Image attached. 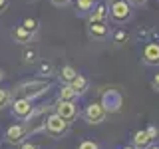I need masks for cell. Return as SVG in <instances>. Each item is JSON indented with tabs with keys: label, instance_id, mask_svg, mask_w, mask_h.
Returning <instances> with one entry per match:
<instances>
[{
	"label": "cell",
	"instance_id": "6da1fadb",
	"mask_svg": "<svg viewBox=\"0 0 159 149\" xmlns=\"http://www.w3.org/2000/svg\"><path fill=\"white\" fill-rule=\"evenodd\" d=\"M52 88V84L46 82V79H30V82H24L14 89V96L16 97H26V99H34L42 93H46L48 89Z\"/></svg>",
	"mask_w": 159,
	"mask_h": 149
},
{
	"label": "cell",
	"instance_id": "7a4b0ae2",
	"mask_svg": "<svg viewBox=\"0 0 159 149\" xmlns=\"http://www.w3.org/2000/svg\"><path fill=\"white\" fill-rule=\"evenodd\" d=\"M107 14L116 24H125L127 20H131L133 8H131V4H129L127 0H113V2H109Z\"/></svg>",
	"mask_w": 159,
	"mask_h": 149
},
{
	"label": "cell",
	"instance_id": "3957f363",
	"mask_svg": "<svg viewBox=\"0 0 159 149\" xmlns=\"http://www.w3.org/2000/svg\"><path fill=\"white\" fill-rule=\"evenodd\" d=\"M50 109V106H42L40 109H32V113L26 117V133H38V131H44V125H46V111Z\"/></svg>",
	"mask_w": 159,
	"mask_h": 149
},
{
	"label": "cell",
	"instance_id": "277c9868",
	"mask_svg": "<svg viewBox=\"0 0 159 149\" xmlns=\"http://www.w3.org/2000/svg\"><path fill=\"white\" fill-rule=\"evenodd\" d=\"M99 103L103 106V109H106L107 113H116V111H119V109H121V106H123V96L117 92V89H106Z\"/></svg>",
	"mask_w": 159,
	"mask_h": 149
},
{
	"label": "cell",
	"instance_id": "5b68a950",
	"mask_svg": "<svg viewBox=\"0 0 159 149\" xmlns=\"http://www.w3.org/2000/svg\"><path fill=\"white\" fill-rule=\"evenodd\" d=\"M44 131H46L48 135H52V137H60V135H64V133L68 131V121L62 119L58 113H52V115H48V119H46Z\"/></svg>",
	"mask_w": 159,
	"mask_h": 149
},
{
	"label": "cell",
	"instance_id": "8992f818",
	"mask_svg": "<svg viewBox=\"0 0 159 149\" xmlns=\"http://www.w3.org/2000/svg\"><path fill=\"white\" fill-rule=\"evenodd\" d=\"M106 115H107V111L103 109V106H102L99 102L88 103L86 111H84V117H86V121L92 123V125H96V123H102L103 119H106Z\"/></svg>",
	"mask_w": 159,
	"mask_h": 149
},
{
	"label": "cell",
	"instance_id": "52a82bcc",
	"mask_svg": "<svg viewBox=\"0 0 159 149\" xmlns=\"http://www.w3.org/2000/svg\"><path fill=\"white\" fill-rule=\"evenodd\" d=\"M141 62L145 66H159V42H147L143 46Z\"/></svg>",
	"mask_w": 159,
	"mask_h": 149
},
{
	"label": "cell",
	"instance_id": "ba28073f",
	"mask_svg": "<svg viewBox=\"0 0 159 149\" xmlns=\"http://www.w3.org/2000/svg\"><path fill=\"white\" fill-rule=\"evenodd\" d=\"M32 99H26V97H16L12 103V113L20 119H26L30 113H32Z\"/></svg>",
	"mask_w": 159,
	"mask_h": 149
},
{
	"label": "cell",
	"instance_id": "9c48e42d",
	"mask_svg": "<svg viewBox=\"0 0 159 149\" xmlns=\"http://www.w3.org/2000/svg\"><path fill=\"white\" fill-rule=\"evenodd\" d=\"M26 127L22 125V123H16V125H10L8 131H6V141L10 145H20V143L24 141V137H26Z\"/></svg>",
	"mask_w": 159,
	"mask_h": 149
},
{
	"label": "cell",
	"instance_id": "30bf717a",
	"mask_svg": "<svg viewBox=\"0 0 159 149\" xmlns=\"http://www.w3.org/2000/svg\"><path fill=\"white\" fill-rule=\"evenodd\" d=\"M56 113H58L62 119H66V121L70 123L74 117H76V113H78L76 103H74V102H64V99H60L58 106H56Z\"/></svg>",
	"mask_w": 159,
	"mask_h": 149
},
{
	"label": "cell",
	"instance_id": "8fae6325",
	"mask_svg": "<svg viewBox=\"0 0 159 149\" xmlns=\"http://www.w3.org/2000/svg\"><path fill=\"white\" fill-rule=\"evenodd\" d=\"M153 141H155V137L147 129H141V131L133 133V147H137V149H147L149 145H153Z\"/></svg>",
	"mask_w": 159,
	"mask_h": 149
},
{
	"label": "cell",
	"instance_id": "7c38bea8",
	"mask_svg": "<svg viewBox=\"0 0 159 149\" xmlns=\"http://www.w3.org/2000/svg\"><path fill=\"white\" fill-rule=\"evenodd\" d=\"M89 34H92L93 38H98V40L106 38L109 34V28H107L106 20H103V22H89Z\"/></svg>",
	"mask_w": 159,
	"mask_h": 149
},
{
	"label": "cell",
	"instance_id": "4fadbf2b",
	"mask_svg": "<svg viewBox=\"0 0 159 149\" xmlns=\"http://www.w3.org/2000/svg\"><path fill=\"white\" fill-rule=\"evenodd\" d=\"M70 86H72V88L78 92V96H82V93H86V92H88V86H89V82H88V78H86V76L78 74V76L74 78L72 82H70Z\"/></svg>",
	"mask_w": 159,
	"mask_h": 149
},
{
	"label": "cell",
	"instance_id": "5bb4252c",
	"mask_svg": "<svg viewBox=\"0 0 159 149\" xmlns=\"http://www.w3.org/2000/svg\"><path fill=\"white\" fill-rule=\"evenodd\" d=\"M106 18H107V8H106V4H98V6L93 8V12L89 14V22H103Z\"/></svg>",
	"mask_w": 159,
	"mask_h": 149
},
{
	"label": "cell",
	"instance_id": "9a60e30c",
	"mask_svg": "<svg viewBox=\"0 0 159 149\" xmlns=\"http://www.w3.org/2000/svg\"><path fill=\"white\" fill-rule=\"evenodd\" d=\"M14 40L20 42V44H28L30 40H32V32L26 30L24 26H18L16 30H14Z\"/></svg>",
	"mask_w": 159,
	"mask_h": 149
},
{
	"label": "cell",
	"instance_id": "2e32d148",
	"mask_svg": "<svg viewBox=\"0 0 159 149\" xmlns=\"http://www.w3.org/2000/svg\"><path fill=\"white\" fill-rule=\"evenodd\" d=\"M76 97H78V92L70 86V84L62 86V89H60V99H64V102H74Z\"/></svg>",
	"mask_w": 159,
	"mask_h": 149
},
{
	"label": "cell",
	"instance_id": "e0dca14e",
	"mask_svg": "<svg viewBox=\"0 0 159 149\" xmlns=\"http://www.w3.org/2000/svg\"><path fill=\"white\" fill-rule=\"evenodd\" d=\"M76 76H78V72H76L72 66H64L62 72H60V78H62V82H66V84H70Z\"/></svg>",
	"mask_w": 159,
	"mask_h": 149
},
{
	"label": "cell",
	"instance_id": "ac0fdd59",
	"mask_svg": "<svg viewBox=\"0 0 159 149\" xmlns=\"http://www.w3.org/2000/svg\"><path fill=\"white\" fill-rule=\"evenodd\" d=\"M113 42H116L117 46H121V44L129 42V34L125 30H116V32H113Z\"/></svg>",
	"mask_w": 159,
	"mask_h": 149
},
{
	"label": "cell",
	"instance_id": "d6986e66",
	"mask_svg": "<svg viewBox=\"0 0 159 149\" xmlns=\"http://www.w3.org/2000/svg\"><path fill=\"white\" fill-rule=\"evenodd\" d=\"M10 102H12V93L8 89H0V109L10 106Z\"/></svg>",
	"mask_w": 159,
	"mask_h": 149
},
{
	"label": "cell",
	"instance_id": "ffe728a7",
	"mask_svg": "<svg viewBox=\"0 0 159 149\" xmlns=\"http://www.w3.org/2000/svg\"><path fill=\"white\" fill-rule=\"evenodd\" d=\"M22 26L26 28V30H30V32L34 34V32L38 30V20H36V18H26V20L22 22Z\"/></svg>",
	"mask_w": 159,
	"mask_h": 149
},
{
	"label": "cell",
	"instance_id": "44dd1931",
	"mask_svg": "<svg viewBox=\"0 0 159 149\" xmlns=\"http://www.w3.org/2000/svg\"><path fill=\"white\" fill-rule=\"evenodd\" d=\"M78 8L84 10V12H88V10L93 8V0H78Z\"/></svg>",
	"mask_w": 159,
	"mask_h": 149
},
{
	"label": "cell",
	"instance_id": "7402d4cb",
	"mask_svg": "<svg viewBox=\"0 0 159 149\" xmlns=\"http://www.w3.org/2000/svg\"><path fill=\"white\" fill-rule=\"evenodd\" d=\"M78 149H99V145L96 141H89V139H86V141H82L78 145Z\"/></svg>",
	"mask_w": 159,
	"mask_h": 149
},
{
	"label": "cell",
	"instance_id": "603a6c76",
	"mask_svg": "<svg viewBox=\"0 0 159 149\" xmlns=\"http://www.w3.org/2000/svg\"><path fill=\"white\" fill-rule=\"evenodd\" d=\"M40 74H42V76H50V74H52V64H42V66H40Z\"/></svg>",
	"mask_w": 159,
	"mask_h": 149
},
{
	"label": "cell",
	"instance_id": "cb8c5ba5",
	"mask_svg": "<svg viewBox=\"0 0 159 149\" xmlns=\"http://www.w3.org/2000/svg\"><path fill=\"white\" fill-rule=\"evenodd\" d=\"M24 60H26V62H34V60H36V52H34V50H26V52H24Z\"/></svg>",
	"mask_w": 159,
	"mask_h": 149
},
{
	"label": "cell",
	"instance_id": "d4e9b609",
	"mask_svg": "<svg viewBox=\"0 0 159 149\" xmlns=\"http://www.w3.org/2000/svg\"><path fill=\"white\" fill-rule=\"evenodd\" d=\"M20 149H40L36 143H30V141H22L20 143Z\"/></svg>",
	"mask_w": 159,
	"mask_h": 149
},
{
	"label": "cell",
	"instance_id": "484cf974",
	"mask_svg": "<svg viewBox=\"0 0 159 149\" xmlns=\"http://www.w3.org/2000/svg\"><path fill=\"white\" fill-rule=\"evenodd\" d=\"M151 86H153V89H155V92H159V72L155 74V76H153V82H151Z\"/></svg>",
	"mask_w": 159,
	"mask_h": 149
},
{
	"label": "cell",
	"instance_id": "4316f807",
	"mask_svg": "<svg viewBox=\"0 0 159 149\" xmlns=\"http://www.w3.org/2000/svg\"><path fill=\"white\" fill-rule=\"evenodd\" d=\"M50 2H52L54 6H66V4H70L72 0H50Z\"/></svg>",
	"mask_w": 159,
	"mask_h": 149
},
{
	"label": "cell",
	"instance_id": "83f0119b",
	"mask_svg": "<svg viewBox=\"0 0 159 149\" xmlns=\"http://www.w3.org/2000/svg\"><path fill=\"white\" fill-rule=\"evenodd\" d=\"M139 38H147L149 36V34H151V30H147V28H139Z\"/></svg>",
	"mask_w": 159,
	"mask_h": 149
},
{
	"label": "cell",
	"instance_id": "f1b7e54d",
	"mask_svg": "<svg viewBox=\"0 0 159 149\" xmlns=\"http://www.w3.org/2000/svg\"><path fill=\"white\" fill-rule=\"evenodd\" d=\"M129 4H131V6H143V4L147 2V0H127Z\"/></svg>",
	"mask_w": 159,
	"mask_h": 149
},
{
	"label": "cell",
	"instance_id": "f546056e",
	"mask_svg": "<svg viewBox=\"0 0 159 149\" xmlns=\"http://www.w3.org/2000/svg\"><path fill=\"white\" fill-rule=\"evenodd\" d=\"M4 6H6V0H0V10H2Z\"/></svg>",
	"mask_w": 159,
	"mask_h": 149
},
{
	"label": "cell",
	"instance_id": "4dcf8cb0",
	"mask_svg": "<svg viewBox=\"0 0 159 149\" xmlns=\"http://www.w3.org/2000/svg\"><path fill=\"white\" fill-rule=\"evenodd\" d=\"M123 149H137V147H133V145H127V147H123Z\"/></svg>",
	"mask_w": 159,
	"mask_h": 149
},
{
	"label": "cell",
	"instance_id": "1f68e13d",
	"mask_svg": "<svg viewBox=\"0 0 159 149\" xmlns=\"http://www.w3.org/2000/svg\"><path fill=\"white\" fill-rule=\"evenodd\" d=\"M147 149H159V147H157V145H149Z\"/></svg>",
	"mask_w": 159,
	"mask_h": 149
},
{
	"label": "cell",
	"instance_id": "d6a6232c",
	"mask_svg": "<svg viewBox=\"0 0 159 149\" xmlns=\"http://www.w3.org/2000/svg\"><path fill=\"white\" fill-rule=\"evenodd\" d=\"M4 78V74H2V70H0V79H2Z\"/></svg>",
	"mask_w": 159,
	"mask_h": 149
},
{
	"label": "cell",
	"instance_id": "836d02e7",
	"mask_svg": "<svg viewBox=\"0 0 159 149\" xmlns=\"http://www.w3.org/2000/svg\"><path fill=\"white\" fill-rule=\"evenodd\" d=\"M109 2H113V0H109Z\"/></svg>",
	"mask_w": 159,
	"mask_h": 149
},
{
	"label": "cell",
	"instance_id": "e575fe53",
	"mask_svg": "<svg viewBox=\"0 0 159 149\" xmlns=\"http://www.w3.org/2000/svg\"><path fill=\"white\" fill-rule=\"evenodd\" d=\"M93 2H96V0H93Z\"/></svg>",
	"mask_w": 159,
	"mask_h": 149
}]
</instances>
